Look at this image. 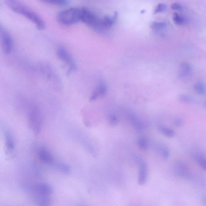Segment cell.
<instances>
[{
  "instance_id": "cell-34",
  "label": "cell",
  "mask_w": 206,
  "mask_h": 206,
  "mask_svg": "<svg viewBox=\"0 0 206 206\" xmlns=\"http://www.w3.org/2000/svg\"><path fill=\"white\" fill-rule=\"evenodd\" d=\"M205 105H206V102H205Z\"/></svg>"
},
{
  "instance_id": "cell-14",
  "label": "cell",
  "mask_w": 206,
  "mask_h": 206,
  "mask_svg": "<svg viewBox=\"0 0 206 206\" xmlns=\"http://www.w3.org/2000/svg\"><path fill=\"white\" fill-rule=\"evenodd\" d=\"M107 90L106 85L103 83H100L92 93L90 97V100H95L99 97H103L106 94Z\"/></svg>"
},
{
  "instance_id": "cell-22",
  "label": "cell",
  "mask_w": 206,
  "mask_h": 206,
  "mask_svg": "<svg viewBox=\"0 0 206 206\" xmlns=\"http://www.w3.org/2000/svg\"><path fill=\"white\" fill-rule=\"evenodd\" d=\"M137 145L140 149L146 150L148 148V140L144 137H140L137 140Z\"/></svg>"
},
{
  "instance_id": "cell-30",
  "label": "cell",
  "mask_w": 206,
  "mask_h": 206,
  "mask_svg": "<svg viewBox=\"0 0 206 206\" xmlns=\"http://www.w3.org/2000/svg\"><path fill=\"white\" fill-rule=\"evenodd\" d=\"M174 123L176 127H181L184 125V121L180 118H177L174 121Z\"/></svg>"
},
{
  "instance_id": "cell-33",
  "label": "cell",
  "mask_w": 206,
  "mask_h": 206,
  "mask_svg": "<svg viewBox=\"0 0 206 206\" xmlns=\"http://www.w3.org/2000/svg\"><path fill=\"white\" fill-rule=\"evenodd\" d=\"M78 206H84V205H80Z\"/></svg>"
},
{
  "instance_id": "cell-15",
  "label": "cell",
  "mask_w": 206,
  "mask_h": 206,
  "mask_svg": "<svg viewBox=\"0 0 206 206\" xmlns=\"http://www.w3.org/2000/svg\"><path fill=\"white\" fill-rule=\"evenodd\" d=\"M5 138L7 153L8 154L12 153L15 148V144L11 134L9 132H6L5 133Z\"/></svg>"
},
{
  "instance_id": "cell-6",
  "label": "cell",
  "mask_w": 206,
  "mask_h": 206,
  "mask_svg": "<svg viewBox=\"0 0 206 206\" xmlns=\"http://www.w3.org/2000/svg\"><path fill=\"white\" fill-rule=\"evenodd\" d=\"M0 34L3 52L6 55L10 54L14 47L12 38L9 32L2 26H1L0 29Z\"/></svg>"
},
{
  "instance_id": "cell-29",
  "label": "cell",
  "mask_w": 206,
  "mask_h": 206,
  "mask_svg": "<svg viewBox=\"0 0 206 206\" xmlns=\"http://www.w3.org/2000/svg\"><path fill=\"white\" fill-rule=\"evenodd\" d=\"M167 8L166 5L164 3H160L156 7L154 11L155 14H158V13L162 12L166 10Z\"/></svg>"
},
{
  "instance_id": "cell-12",
  "label": "cell",
  "mask_w": 206,
  "mask_h": 206,
  "mask_svg": "<svg viewBox=\"0 0 206 206\" xmlns=\"http://www.w3.org/2000/svg\"><path fill=\"white\" fill-rule=\"evenodd\" d=\"M34 187L35 191L43 196H49L53 192V188L48 184L41 183L34 185Z\"/></svg>"
},
{
  "instance_id": "cell-32",
  "label": "cell",
  "mask_w": 206,
  "mask_h": 206,
  "mask_svg": "<svg viewBox=\"0 0 206 206\" xmlns=\"http://www.w3.org/2000/svg\"><path fill=\"white\" fill-rule=\"evenodd\" d=\"M204 201L205 204L206 205V197L204 198Z\"/></svg>"
},
{
  "instance_id": "cell-10",
  "label": "cell",
  "mask_w": 206,
  "mask_h": 206,
  "mask_svg": "<svg viewBox=\"0 0 206 206\" xmlns=\"http://www.w3.org/2000/svg\"><path fill=\"white\" fill-rule=\"evenodd\" d=\"M127 118L130 123L136 129L141 130L146 127L144 123L134 113L129 112L127 114Z\"/></svg>"
},
{
  "instance_id": "cell-16",
  "label": "cell",
  "mask_w": 206,
  "mask_h": 206,
  "mask_svg": "<svg viewBox=\"0 0 206 206\" xmlns=\"http://www.w3.org/2000/svg\"><path fill=\"white\" fill-rule=\"evenodd\" d=\"M172 19L175 24L177 26H183L187 22V20L185 16L176 12L173 14Z\"/></svg>"
},
{
  "instance_id": "cell-2",
  "label": "cell",
  "mask_w": 206,
  "mask_h": 206,
  "mask_svg": "<svg viewBox=\"0 0 206 206\" xmlns=\"http://www.w3.org/2000/svg\"><path fill=\"white\" fill-rule=\"evenodd\" d=\"M57 21L65 26L75 24L81 21V9L70 8L59 12L57 16Z\"/></svg>"
},
{
  "instance_id": "cell-3",
  "label": "cell",
  "mask_w": 206,
  "mask_h": 206,
  "mask_svg": "<svg viewBox=\"0 0 206 206\" xmlns=\"http://www.w3.org/2000/svg\"><path fill=\"white\" fill-rule=\"evenodd\" d=\"M81 21L98 32H103L105 29L101 20L89 9H81Z\"/></svg>"
},
{
  "instance_id": "cell-21",
  "label": "cell",
  "mask_w": 206,
  "mask_h": 206,
  "mask_svg": "<svg viewBox=\"0 0 206 206\" xmlns=\"http://www.w3.org/2000/svg\"><path fill=\"white\" fill-rule=\"evenodd\" d=\"M56 167L60 170V171L63 173L68 174H69L71 171V169L69 166L65 163L61 162H57L55 164Z\"/></svg>"
},
{
  "instance_id": "cell-18",
  "label": "cell",
  "mask_w": 206,
  "mask_h": 206,
  "mask_svg": "<svg viewBox=\"0 0 206 206\" xmlns=\"http://www.w3.org/2000/svg\"><path fill=\"white\" fill-rule=\"evenodd\" d=\"M194 90L195 92L199 95H204L206 94V87L203 82L198 81L194 85Z\"/></svg>"
},
{
  "instance_id": "cell-8",
  "label": "cell",
  "mask_w": 206,
  "mask_h": 206,
  "mask_svg": "<svg viewBox=\"0 0 206 206\" xmlns=\"http://www.w3.org/2000/svg\"><path fill=\"white\" fill-rule=\"evenodd\" d=\"M192 74V69L191 65L187 63L181 64L178 70V77L182 80L190 79Z\"/></svg>"
},
{
  "instance_id": "cell-28",
  "label": "cell",
  "mask_w": 206,
  "mask_h": 206,
  "mask_svg": "<svg viewBox=\"0 0 206 206\" xmlns=\"http://www.w3.org/2000/svg\"><path fill=\"white\" fill-rule=\"evenodd\" d=\"M108 122L112 126H115L118 123V119L117 117L114 114H111L108 116Z\"/></svg>"
},
{
  "instance_id": "cell-26",
  "label": "cell",
  "mask_w": 206,
  "mask_h": 206,
  "mask_svg": "<svg viewBox=\"0 0 206 206\" xmlns=\"http://www.w3.org/2000/svg\"><path fill=\"white\" fill-rule=\"evenodd\" d=\"M178 99L180 102L186 103H191L194 102V98L189 95L181 94L178 97Z\"/></svg>"
},
{
  "instance_id": "cell-7",
  "label": "cell",
  "mask_w": 206,
  "mask_h": 206,
  "mask_svg": "<svg viewBox=\"0 0 206 206\" xmlns=\"http://www.w3.org/2000/svg\"><path fill=\"white\" fill-rule=\"evenodd\" d=\"M174 171L175 174L178 177L190 179L191 177L192 174L190 170L183 162L178 161L176 162L174 167Z\"/></svg>"
},
{
  "instance_id": "cell-31",
  "label": "cell",
  "mask_w": 206,
  "mask_h": 206,
  "mask_svg": "<svg viewBox=\"0 0 206 206\" xmlns=\"http://www.w3.org/2000/svg\"><path fill=\"white\" fill-rule=\"evenodd\" d=\"M171 8L173 10L181 11L183 9V6L179 3H174L171 5Z\"/></svg>"
},
{
  "instance_id": "cell-24",
  "label": "cell",
  "mask_w": 206,
  "mask_h": 206,
  "mask_svg": "<svg viewBox=\"0 0 206 206\" xmlns=\"http://www.w3.org/2000/svg\"><path fill=\"white\" fill-rule=\"evenodd\" d=\"M45 3L57 6H64L68 4L69 1L66 0H45Z\"/></svg>"
},
{
  "instance_id": "cell-19",
  "label": "cell",
  "mask_w": 206,
  "mask_h": 206,
  "mask_svg": "<svg viewBox=\"0 0 206 206\" xmlns=\"http://www.w3.org/2000/svg\"><path fill=\"white\" fill-rule=\"evenodd\" d=\"M156 150L164 159H168L170 156V151L166 146L160 145H157Z\"/></svg>"
},
{
  "instance_id": "cell-27",
  "label": "cell",
  "mask_w": 206,
  "mask_h": 206,
  "mask_svg": "<svg viewBox=\"0 0 206 206\" xmlns=\"http://www.w3.org/2000/svg\"><path fill=\"white\" fill-rule=\"evenodd\" d=\"M21 189L27 192H32L35 191V187L34 185H31L27 183H23L21 184Z\"/></svg>"
},
{
  "instance_id": "cell-4",
  "label": "cell",
  "mask_w": 206,
  "mask_h": 206,
  "mask_svg": "<svg viewBox=\"0 0 206 206\" xmlns=\"http://www.w3.org/2000/svg\"><path fill=\"white\" fill-rule=\"evenodd\" d=\"M57 55L58 58L65 63L68 68V73H71L76 68L74 59L68 50L63 46H60L57 50Z\"/></svg>"
},
{
  "instance_id": "cell-11",
  "label": "cell",
  "mask_w": 206,
  "mask_h": 206,
  "mask_svg": "<svg viewBox=\"0 0 206 206\" xmlns=\"http://www.w3.org/2000/svg\"><path fill=\"white\" fill-rule=\"evenodd\" d=\"M147 178V165L144 161H139V173L138 177V183L143 185L146 183Z\"/></svg>"
},
{
  "instance_id": "cell-25",
  "label": "cell",
  "mask_w": 206,
  "mask_h": 206,
  "mask_svg": "<svg viewBox=\"0 0 206 206\" xmlns=\"http://www.w3.org/2000/svg\"><path fill=\"white\" fill-rule=\"evenodd\" d=\"M167 26V23L164 22H159V21H154L151 24V28L155 30H160L164 29Z\"/></svg>"
},
{
  "instance_id": "cell-5",
  "label": "cell",
  "mask_w": 206,
  "mask_h": 206,
  "mask_svg": "<svg viewBox=\"0 0 206 206\" xmlns=\"http://www.w3.org/2000/svg\"><path fill=\"white\" fill-rule=\"evenodd\" d=\"M29 127L35 133L38 134L42 128L41 112L38 108L34 106L31 109L28 116Z\"/></svg>"
},
{
  "instance_id": "cell-17",
  "label": "cell",
  "mask_w": 206,
  "mask_h": 206,
  "mask_svg": "<svg viewBox=\"0 0 206 206\" xmlns=\"http://www.w3.org/2000/svg\"><path fill=\"white\" fill-rule=\"evenodd\" d=\"M117 14L115 13L114 17H111L109 16H105L103 19L101 20V23L105 28H109L112 26L116 20Z\"/></svg>"
},
{
  "instance_id": "cell-13",
  "label": "cell",
  "mask_w": 206,
  "mask_h": 206,
  "mask_svg": "<svg viewBox=\"0 0 206 206\" xmlns=\"http://www.w3.org/2000/svg\"><path fill=\"white\" fill-rule=\"evenodd\" d=\"M192 156L197 162L200 167L206 171V155L199 151H194L192 153Z\"/></svg>"
},
{
  "instance_id": "cell-9",
  "label": "cell",
  "mask_w": 206,
  "mask_h": 206,
  "mask_svg": "<svg viewBox=\"0 0 206 206\" xmlns=\"http://www.w3.org/2000/svg\"><path fill=\"white\" fill-rule=\"evenodd\" d=\"M39 159L42 162L48 165H52L54 164L53 157L51 153L44 147H41L38 150L37 153Z\"/></svg>"
},
{
  "instance_id": "cell-20",
  "label": "cell",
  "mask_w": 206,
  "mask_h": 206,
  "mask_svg": "<svg viewBox=\"0 0 206 206\" xmlns=\"http://www.w3.org/2000/svg\"><path fill=\"white\" fill-rule=\"evenodd\" d=\"M159 130L161 133L169 138L173 137L175 135V132L173 130L164 125H160L159 127Z\"/></svg>"
},
{
  "instance_id": "cell-1",
  "label": "cell",
  "mask_w": 206,
  "mask_h": 206,
  "mask_svg": "<svg viewBox=\"0 0 206 206\" xmlns=\"http://www.w3.org/2000/svg\"><path fill=\"white\" fill-rule=\"evenodd\" d=\"M5 2L13 11L27 18L35 24L38 29L42 30L45 28L46 24L43 19L26 5L17 0H5Z\"/></svg>"
},
{
  "instance_id": "cell-23",
  "label": "cell",
  "mask_w": 206,
  "mask_h": 206,
  "mask_svg": "<svg viewBox=\"0 0 206 206\" xmlns=\"http://www.w3.org/2000/svg\"><path fill=\"white\" fill-rule=\"evenodd\" d=\"M36 204L38 206H51L52 201L49 198L45 196L38 199L36 201Z\"/></svg>"
}]
</instances>
